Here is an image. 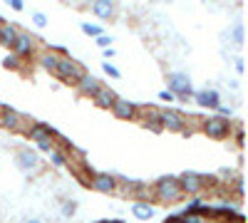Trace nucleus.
I'll return each mask as SVG.
<instances>
[{"label": "nucleus", "mask_w": 248, "mask_h": 223, "mask_svg": "<svg viewBox=\"0 0 248 223\" xmlns=\"http://www.w3.org/2000/svg\"><path fill=\"white\" fill-rule=\"evenodd\" d=\"M154 198L161 201V204H167V206L179 204V201L184 198V193H181V189H179V178H176V176H164V178H159L156 184H154Z\"/></svg>", "instance_id": "1"}, {"label": "nucleus", "mask_w": 248, "mask_h": 223, "mask_svg": "<svg viewBox=\"0 0 248 223\" xmlns=\"http://www.w3.org/2000/svg\"><path fill=\"white\" fill-rule=\"evenodd\" d=\"M176 178H179V189H181L184 196H201V191L209 184L211 186L216 184L214 176H203V174H196V171H186V174H181Z\"/></svg>", "instance_id": "2"}, {"label": "nucleus", "mask_w": 248, "mask_h": 223, "mask_svg": "<svg viewBox=\"0 0 248 223\" xmlns=\"http://www.w3.org/2000/svg\"><path fill=\"white\" fill-rule=\"evenodd\" d=\"M52 74H55L57 79H62L65 85H75V87H77V82L87 74V70L82 67L79 62H75V59H70V57L65 55V57H60V62H57V67H55Z\"/></svg>", "instance_id": "3"}, {"label": "nucleus", "mask_w": 248, "mask_h": 223, "mask_svg": "<svg viewBox=\"0 0 248 223\" xmlns=\"http://www.w3.org/2000/svg\"><path fill=\"white\" fill-rule=\"evenodd\" d=\"M201 132L206 136H211V139H226V136L231 134V119H223V117H216V114L203 117Z\"/></svg>", "instance_id": "4"}, {"label": "nucleus", "mask_w": 248, "mask_h": 223, "mask_svg": "<svg viewBox=\"0 0 248 223\" xmlns=\"http://www.w3.org/2000/svg\"><path fill=\"white\" fill-rule=\"evenodd\" d=\"M0 127L8 129V132H13V134H20V132H25L30 124H28V119L20 114L17 109L0 104Z\"/></svg>", "instance_id": "5"}, {"label": "nucleus", "mask_w": 248, "mask_h": 223, "mask_svg": "<svg viewBox=\"0 0 248 223\" xmlns=\"http://www.w3.org/2000/svg\"><path fill=\"white\" fill-rule=\"evenodd\" d=\"M15 164H17L20 171H25L28 176H37L40 171H43V159H40V154L32 151V149H20L15 154Z\"/></svg>", "instance_id": "6"}, {"label": "nucleus", "mask_w": 248, "mask_h": 223, "mask_svg": "<svg viewBox=\"0 0 248 223\" xmlns=\"http://www.w3.org/2000/svg\"><path fill=\"white\" fill-rule=\"evenodd\" d=\"M167 85H169V92L174 97H194V87H191V77L186 72H169L167 74Z\"/></svg>", "instance_id": "7"}, {"label": "nucleus", "mask_w": 248, "mask_h": 223, "mask_svg": "<svg viewBox=\"0 0 248 223\" xmlns=\"http://www.w3.org/2000/svg\"><path fill=\"white\" fill-rule=\"evenodd\" d=\"M159 124L161 129H169V132H179L184 134L186 132V114L179 112V109H161L159 112Z\"/></svg>", "instance_id": "8"}, {"label": "nucleus", "mask_w": 248, "mask_h": 223, "mask_svg": "<svg viewBox=\"0 0 248 223\" xmlns=\"http://www.w3.org/2000/svg\"><path fill=\"white\" fill-rule=\"evenodd\" d=\"M87 184L99 191V193H117V176L114 174H105V171H92Z\"/></svg>", "instance_id": "9"}, {"label": "nucleus", "mask_w": 248, "mask_h": 223, "mask_svg": "<svg viewBox=\"0 0 248 223\" xmlns=\"http://www.w3.org/2000/svg\"><path fill=\"white\" fill-rule=\"evenodd\" d=\"M35 45H37V40H35L30 32H23V30H20V35H17V40H15V45H13L10 50H13V55H17L20 59H23V57H30V55L35 52Z\"/></svg>", "instance_id": "10"}, {"label": "nucleus", "mask_w": 248, "mask_h": 223, "mask_svg": "<svg viewBox=\"0 0 248 223\" xmlns=\"http://www.w3.org/2000/svg\"><path fill=\"white\" fill-rule=\"evenodd\" d=\"M28 139L35 141V144H40V141H55V129L43 124V121H32V124L25 129Z\"/></svg>", "instance_id": "11"}, {"label": "nucleus", "mask_w": 248, "mask_h": 223, "mask_svg": "<svg viewBox=\"0 0 248 223\" xmlns=\"http://www.w3.org/2000/svg\"><path fill=\"white\" fill-rule=\"evenodd\" d=\"M194 102L201 109H216L221 104V94L216 89H199V92H194Z\"/></svg>", "instance_id": "12"}, {"label": "nucleus", "mask_w": 248, "mask_h": 223, "mask_svg": "<svg viewBox=\"0 0 248 223\" xmlns=\"http://www.w3.org/2000/svg\"><path fill=\"white\" fill-rule=\"evenodd\" d=\"M112 114L122 121H129L137 117V104L129 102V99H124V97H117V102L112 104Z\"/></svg>", "instance_id": "13"}, {"label": "nucleus", "mask_w": 248, "mask_h": 223, "mask_svg": "<svg viewBox=\"0 0 248 223\" xmlns=\"http://www.w3.org/2000/svg\"><path fill=\"white\" fill-rule=\"evenodd\" d=\"M92 102H94L97 107H102V109H112V104L117 102V94H114V89H109V87L102 85V87L94 92Z\"/></svg>", "instance_id": "14"}, {"label": "nucleus", "mask_w": 248, "mask_h": 223, "mask_svg": "<svg viewBox=\"0 0 248 223\" xmlns=\"http://www.w3.org/2000/svg\"><path fill=\"white\" fill-rule=\"evenodd\" d=\"M20 35V28L13 25V23H3L0 25V45L3 47H13L15 45V40Z\"/></svg>", "instance_id": "15"}, {"label": "nucleus", "mask_w": 248, "mask_h": 223, "mask_svg": "<svg viewBox=\"0 0 248 223\" xmlns=\"http://www.w3.org/2000/svg\"><path fill=\"white\" fill-rule=\"evenodd\" d=\"M92 13L97 17H102V20H109V17H114L117 5L112 3V0H94V3H92Z\"/></svg>", "instance_id": "16"}, {"label": "nucleus", "mask_w": 248, "mask_h": 223, "mask_svg": "<svg viewBox=\"0 0 248 223\" xmlns=\"http://www.w3.org/2000/svg\"><path fill=\"white\" fill-rule=\"evenodd\" d=\"M102 87V82H99V79L94 77V74H85V77H82L79 79V82H77V89L82 92V94H85V97H94V92Z\"/></svg>", "instance_id": "17"}, {"label": "nucleus", "mask_w": 248, "mask_h": 223, "mask_svg": "<svg viewBox=\"0 0 248 223\" xmlns=\"http://www.w3.org/2000/svg\"><path fill=\"white\" fill-rule=\"evenodd\" d=\"M179 221L181 223H211V218H209V204H203V208L201 211H194V213L181 211L179 213Z\"/></svg>", "instance_id": "18"}, {"label": "nucleus", "mask_w": 248, "mask_h": 223, "mask_svg": "<svg viewBox=\"0 0 248 223\" xmlns=\"http://www.w3.org/2000/svg\"><path fill=\"white\" fill-rule=\"evenodd\" d=\"M132 213L139 221H149V218L156 216V208H154V204H147V201H134V204H132Z\"/></svg>", "instance_id": "19"}, {"label": "nucleus", "mask_w": 248, "mask_h": 223, "mask_svg": "<svg viewBox=\"0 0 248 223\" xmlns=\"http://www.w3.org/2000/svg\"><path fill=\"white\" fill-rule=\"evenodd\" d=\"M70 149V147H67ZM67 149H57V147H52L50 151H47V159H50V166L52 169H65L70 161H67Z\"/></svg>", "instance_id": "20"}, {"label": "nucleus", "mask_w": 248, "mask_h": 223, "mask_svg": "<svg viewBox=\"0 0 248 223\" xmlns=\"http://www.w3.org/2000/svg\"><path fill=\"white\" fill-rule=\"evenodd\" d=\"M159 112H161V109L149 107V104H141V107H137V114L144 119V124H147V121H159Z\"/></svg>", "instance_id": "21"}, {"label": "nucleus", "mask_w": 248, "mask_h": 223, "mask_svg": "<svg viewBox=\"0 0 248 223\" xmlns=\"http://www.w3.org/2000/svg\"><path fill=\"white\" fill-rule=\"evenodd\" d=\"M3 67H5V70H20V67H23V62H20V57H17V55L10 52V55L3 57Z\"/></svg>", "instance_id": "22"}, {"label": "nucleus", "mask_w": 248, "mask_h": 223, "mask_svg": "<svg viewBox=\"0 0 248 223\" xmlns=\"http://www.w3.org/2000/svg\"><path fill=\"white\" fill-rule=\"evenodd\" d=\"M231 40L236 45H243V40H246V30H243V23H236L233 30H231Z\"/></svg>", "instance_id": "23"}, {"label": "nucleus", "mask_w": 248, "mask_h": 223, "mask_svg": "<svg viewBox=\"0 0 248 223\" xmlns=\"http://www.w3.org/2000/svg\"><path fill=\"white\" fill-rule=\"evenodd\" d=\"M75 213H77V201H72V198L62 201V216H65V218H72Z\"/></svg>", "instance_id": "24"}, {"label": "nucleus", "mask_w": 248, "mask_h": 223, "mask_svg": "<svg viewBox=\"0 0 248 223\" xmlns=\"http://www.w3.org/2000/svg\"><path fill=\"white\" fill-rule=\"evenodd\" d=\"M79 30L85 32V35H90V37H99V35H102V28H99V25H94V23H82V25H79Z\"/></svg>", "instance_id": "25"}, {"label": "nucleus", "mask_w": 248, "mask_h": 223, "mask_svg": "<svg viewBox=\"0 0 248 223\" xmlns=\"http://www.w3.org/2000/svg\"><path fill=\"white\" fill-rule=\"evenodd\" d=\"M94 40H97V47H102V50L112 47V43H114V40H112V35H105V32H102L99 37H94Z\"/></svg>", "instance_id": "26"}, {"label": "nucleus", "mask_w": 248, "mask_h": 223, "mask_svg": "<svg viewBox=\"0 0 248 223\" xmlns=\"http://www.w3.org/2000/svg\"><path fill=\"white\" fill-rule=\"evenodd\" d=\"M102 70H105V74H109L112 79H119V77H122V72H119L112 62H102Z\"/></svg>", "instance_id": "27"}, {"label": "nucleus", "mask_w": 248, "mask_h": 223, "mask_svg": "<svg viewBox=\"0 0 248 223\" xmlns=\"http://www.w3.org/2000/svg\"><path fill=\"white\" fill-rule=\"evenodd\" d=\"M216 117L231 119V117H233V107H229V104H218V107H216Z\"/></svg>", "instance_id": "28"}, {"label": "nucleus", "mask_w": 248, "mask_h": 223, "mask_svg": "<svg viewBox=\"0 0 248 223\" xmlns=\"http://www.w3.org/2000/svg\"><path fill=\"white\" fill-rule=\"evenodd\" d=\"M32 23H35L37 28H45V25H47V15H45V13H32Z\"/></svg>", "instance_id": "29"}, {"label": "nucleus", "mask_w": 248, "mask_h": 223, "mask_svg": "<svg viewBox=\"0 0 248 223\" xmlns=\"http://www.w3.org/2000/svg\"><path fill=\"white\" fill-rule=\"evenodd\" d=\"M144 129H149V132H154V134H161V132H164L159 121H147V124H144Z\"/></svg>", "instance_id": "30"}, {"label": "nucleus", "mask_w": 248, "mask_h": 223, "mask_svg": "<svg viewBox=\"0 0 248 223\" xmlns=\"http://www.w3.org/2000/svg\"><path fill=\"white\" fill-rule=\"evenodd\" d=\"M8 5H10L15 13H23V10H25V3H23V0H10Z\"/></svg>", "instance_id": "31"}, {"label": "nucleus", "mask_w": 248, "mask_h": 223, "mask_svg": "<svg viewBox=\"0 0 248 223\" xmlns=\"http://www.w3.org/2000/svg\"><path fill=\"white\" fill-rule=\"evenodd\" d=\"M159 99H161V102H174L176 97H174L169 89H161V92H159Z\"/></svg>", "instance_id": "32"}, {"label": "nucleus", "mask_w": 248, "mask_h": 223, "mask_svg": "<svg viewBox=\"0 0 248 223\" xmlns=\"http://www.w3.org/2000/svg\"><path fill=\"white\" fill-rule=\"evenodd\" d=\"M243 70H246V65H243V59L238 57V59H236V72H238V74H243Z\"/></svg>", "instance_id": "33"}, {"label": "nucleus", "mask_w": 248, "mask_h": 223, "mask_svg": "<svg viewBox=\"0 0 248 223\" xmlns=\"http://www.w3.org/2000/svg\"><path fill=\"white\" fill-rule=\"evenodd\" d=\"M102 52H105V59H107V62H109V59H112V57L117 55V52H114L112 47H107V50H102Z\"/></svg>", "instance_id": "34"}, {"label": "nucleus", "mask_w": 248, "mask_h": 223, "mask_svg": "<svg viewBox=\"0 0 248 223\" xmlns=\"http://www.w3.org/2000/svg\"><path fill=\"white\" fill-rule=\"evenodd\" d=\"M23 223H45V221H43V218H25Z\"/></svg>", "instance_id": "35"}, {"label": "nucleus", "mask_w": 248, "mask_h": 223, "mask_svg": "<svg viewBox=\"0 0 248 223\" xmlns=\"http://www.w3.org/2000/svg\"><path fill=\"white\" fill-rule=\"evenodd\" d=\"M167 223H181V221H179V216H171V218H167Z\"/></svg>", "instance_id": "36"}, {"label": "nucleus", "mask_w": 248, "mask_h": 223, "mask_svg": "<svg viewBox=\"0 0 248 223\" xmlns=\"http://www.w3.org/2000/svg\"><path fill=\"white\" fill-rule=\"evenodd\" d=\"M97 223H112V221H97Z\"/></svg>", "instance_id": "37"}, {"label": "nucleus", "mask_w": 248, "mask_h": 223, "mask_svg": "<svg viewBox=\"0 0 248 223\" xmlns=\"http://www.w3.org/2000/svg\"><path fill=\"white\" fill-rule=\"evenodd\" d=\"M3 23H5V20H0V25H3Z\"/></svg>", "instance_id": "38"}]
</instances>
